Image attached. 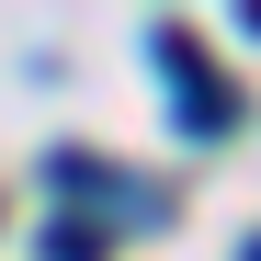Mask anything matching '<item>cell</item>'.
Returning <instances> with one entry per match:
<instances>
[{
    "label": "cell",
    "mask_w": 261,
    "mask_h": 261,
    "mask_svg": "<svg viewBox=\"0 0 261 261\" xmlns=\"http://www.w3.org/2000/svg\"><path fill=\"white\" fill-rule=\"evenodd\" d=\"M239 261H261V239H250V250H239Z\"/></svg>",
    "instance_id": "cell-5"
},
{
    "label": "cell",
    "mask_w": 261,
    "mask_h": 261,
    "mask_svg": "<svg viewBox=\"0 0 261 261\" xmlns=\"http://www.w3.org/2000/svg\"><path fill=\"white\" fill-rule=\"evenodd\" d=\"M148 57H159V80H170V102H182V137H227V125H239V91H227V68L193 46V23H159Z\"/></svg>",
    "instance_id": "cell-1"
},
{
    "label": "cell",
    "mask_w": 261,
    "mask_h": 261,
    "mask_svg": "<svg viewBox=\"0 0 261 261\" xmlns=\"http://www.w3.org/2000/svg\"><path fill=\"white\" fill-rule=\"evenodd\" d=\"M239 23H250V34H261V0H239Z\"/></svg>",
    "instance_id": "cell-4"
},
{
    "label": "cell",
    "mask_w": 261,
    "mask_h": 261,
    "mask_svg": "<svg viewBox=\"0 0 261 261\" xmlns=\"http://www.w3.org/2000/svg\"><path fill=\"white\" fill-rule=\"evenodd\" d=\"M46 182H57V193H114V204H125V227H148V216H170L159 193H137V182H125L114 159H91V148H46Z\"/></svg>",
    "instance_id": "cell-2"
},
{
    "label": "cell",
    "mask_w": 261,
    "mask_h": 261,
    "mask_svg": "<svg viewBox=\"0 0 261 261\" xmlns=\"http://www.w3.org/2000/svg\"><path fill=\"white\" fill-rule=\"evenodd\" d=\"M46 261H114V227H102V216H57V227H46Z\"/></svg>",
    "instance_id": "cell-3"
}]
</instances>
